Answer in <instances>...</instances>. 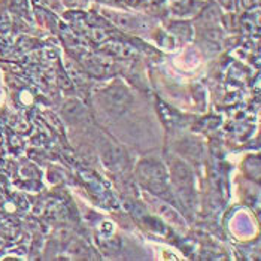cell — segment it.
<instances>
[{"instance_id":"cell-1","label":"cell","mask_w":261,"mask_h":261,"mask_svg":"<svg viewBox=\"0 0 261 261\" xmlns=\"http://www.w3.org/2000/svg\"><path fill=\"white\" fill-rule=\"evenodd\" d=\"M154 207L157 209V212L160 214L161 217H164L166 220H169L172 224H178V225H181L182 224L179 214H178L173 207H170L169 204H166V203H155Z\"/></svg>"},{"instance_id":"cell-2","label":"cell","mask_w":261,"mask_h":261,"mask_svg":"<svg viewBox=\"0 0 261 261\" xmlns=\"http://www.w3.org/2000/svg\"><path fill=\"white\" fill-rule=\"evenodd\" d=\"M173 175L182 185H188L191 182V170L182 163H176L173 166Z\"/></svg>"}]
</instances>
